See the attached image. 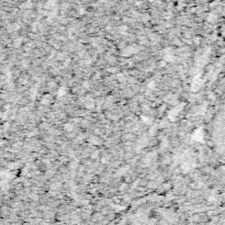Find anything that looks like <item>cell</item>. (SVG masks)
<instances>
[{"label": "cell", "instance_id": "obj_1", "mask_svg": "<svg viewBox=\"0 0 225 225\" xmlns=\"http://www.w3.org/2000/svg\"><path fill=\"white\" fill-rule=\"evenodd\" d=\"M214 140L216 142L219 153L225 158V101L217 114L214 128Z\"/></svg>", "mask_w": 225, "mask_h": 225}]
</instances>
